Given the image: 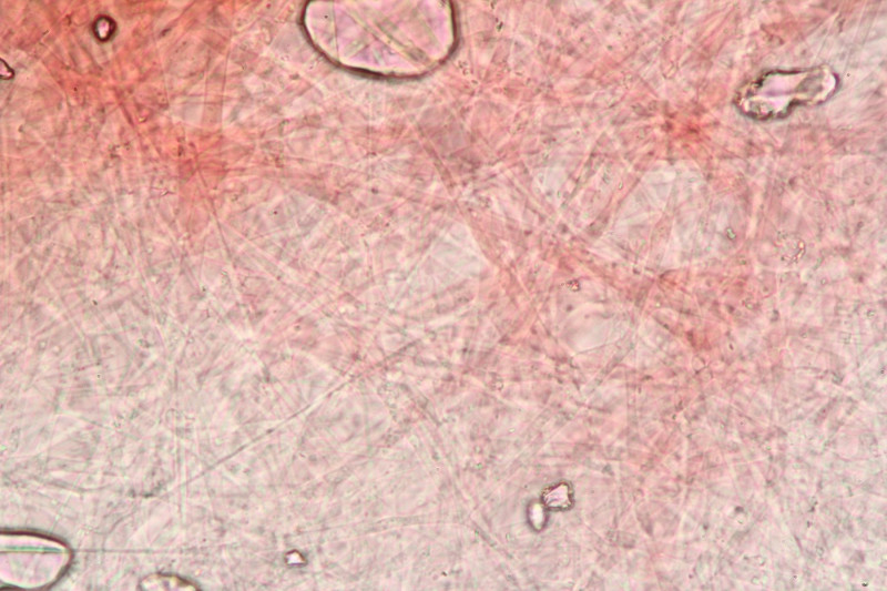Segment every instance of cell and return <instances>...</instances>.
I'll return each instance as SVG.
<instances>
[{
    "label": "cell",
    "mask_w": 887,
    "mask_h": 591,
    "mask_svg": "<svg viewBox=\"0 0 887 591\" xmlns=\"http://www.w3.org/2000/svg\"><path fill=\"white\" fill-rule=\"evenodd\" d=\"M839 86L837 74L827 65L769 70L745 83L734 104L753 120L784 119L796 108L826 102Z\"/></svg>",
    "instance_id": "cell-1"
}]
</instances>
